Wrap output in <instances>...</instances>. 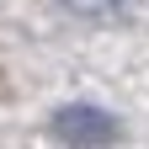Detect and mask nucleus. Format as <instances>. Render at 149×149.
Listing matches in <instances>:
<instances>
[{
	"instance_id": "2",
	"label": "nucleus",
	"mask_w": 149,
	"mask_h": 149,
	"mask_svg": "<svg viewBox=\"0 0 149 149\" xmlns=\"http://www.w3.org/2000/svg\"><path fill=\"white\" fill-rule=\"evenodd\" d=\"M64 6H69L74 16H112V11H123L128 0H64Z\"/></svg>"
},
{
	"instance_id": "1",
	"label": "nucleus",
	"mask_w": 149,
	"mask_h": 149,
	"mask_svg": "<svg viewBox=\"0 0 149 149\" xmlns=\"http://www.w3.org/2000/svg\"><path fill=\"white\" fill-rule=\"evenodd\" d=\"M53 133H59L64 144H74V149H91V144H107L112 133H117V123H112L101 107L74 101V107H59V112H53Z\"/></svg>"
}]
</instances>
